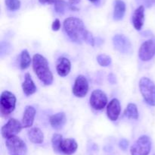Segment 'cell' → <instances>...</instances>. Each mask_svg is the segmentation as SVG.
<instances>
[{"label":"cell","instance_id":"obj_26","mask_svg":"<svg viewBox=\"0 0 155 155\" xmlns=\"http://www.w3.org/2000/svg\"><path fill=\"white\" fill-rule=\"evenodd\" d=\"M5 5L9 11H17L21 7L20 0H5Z\"/></svg>","mask_w":155,"mask_h":155},{"label":"cell","instance_id":"obj_16","mask_svg":"<svg viewBox=\"0 0 155 155\" xmlns=\"http://www.w3.org/2000/svg\"><path fill=\"white\" fill-rule=\"evenodd\" d=\"M71 68V63L68 59L62 57L58 60L56 69H57V72L58 75L61 76V77H65L70 73Z\"/></svg>","mask_w":155,"mask_h":155},{"label":"cell","instance_id":"obj_17","mask_svg":"<svg viewBox=\"0 0 155 155\" xmlns=\"http://www.w3.org/2000/svg\"><path fill=\"white\" fill-rule=\"evenodd\" d=\"M66 115L63 112H58V113L51 115L49 119L51 127L53 129H56V130H59V129H62L65 125V123H66Z\"/></svg>","mask_w":155,"mask_h":155},{"label":"cell","instance_id":"obj_23","mask_svg":"<svg viewBox=\"0 0 155 155\" xmlns=\"http://www.w3.org/2000/svg\"><path fill=\"white\" fill-rule=\"evenodd\" d=\"M63 138L60 134H54L51 138V144H52L53 150L57 153H60V145Z\"/></svg>","mask_w":155,"mask_h":155},{"label":"cell","instance_id":"obj_28","mask_svg":"<svg viewBox=\"0 0 155 155\" xmlns=\"http://www.w3.org/2000/svg\"><path fill=\"white\" fill-rule=\"evenodd\" d=\"M119 146L122 150H126L129 146V141L127 139H121L119 142Z\"/></svg>","mask_w":155,"mask_h":155},{"label":"cell","instance_id":"obj_14","mask_svg":"<svg viewBox=\"0 0 155 155\" xmlns=\"http://www.w3.org/2000/svg\"><path fill=\"white\" fill-rule=\"evenodd\" d=\"M133 24L137 30H140L145 21V7L139 5V8L136 9L133 15Z\"/></svg>","mask_w":155,"mask_h":155},{"label":"cell","instance_id":"obj_12","mask_svg":"<svg viewBox=\"0 0 155 155\" xmlns=\"http://www.w3.org/2000/svg\"><path fill=\"white\" fill-rule=\"evenodd\" d=\"M120 111L121 107L119 100L117 99H113L110 100L107 108V115L109 119H110L111 121L117 120L118 117L120 114Z\"/></svg>","mask_w":155,"mask_h":155},{"label":"cell","instance_id":"obj_9","mask_svg":"<svg viewBox=\"0 0 155 155\" xmlns=\"http://www.w3.org/2000/svg\"><path fill=\"white\" fill-rule=\"evenodd\" d=\"M114 48L121 53L128 54L132 52V43L128 37L123 34H117L113 37Z\"/></svg>","mask_w":155,"mask_h":155},{"label":"cell","instance_id":"obj_13","mask_svg":"<svg viewBox=\"0 0 155 155\" xmlns=\"http://www.w3.org/2000/svg\"><path fill=\"white\" fill-rule=\"evenodd\" d=\"M77 143L73 138H67V139L62 140L60 145V152L63 153L64 154L71 155L77 150Z\"/></svg>","mask_w":155,"mask_h":155},{"label":"cell","instance_id":"obj_25","mask_svg":"<svg viewBox=\"0 0 155 155\" xmlns=\"http://www.w3.org/2000/svg\"><path fill=\"white\" fill-rule=\"evenodd\" d=\"M97 61L100 65L104 67H107L111 64V58L104 54L98 55L97 56Z\"/></svg>","mask_w":155,"mask_h":155},{"label":"cell","instance_id":"obj_10","mask_svg":"<svg viewBox=\"0 0 155 155\" xmlns=\"http://www.w3.org/2000/svg\"><path fill=\"white\" fill-rule=\"evenodd\" d=\"M107 103L106 94L101 90H95L92 91L90 97V104L95 110L104 109Z\"/></svg>","mask_w":155,"mask_h":155},{"label":"cell","instance_id":"obj_19","mask_svg":"<svg viewBox=\"0 0 155 155\" xmlns=\"http://www.w3.org/2000/svg\"><path fill=\"white\" fill-rule=\"evenodd\" d=\"M126 12V4L122 0H116L114 9V19L120 21L123 19Z\"/></svg>","mask_w":155,"mask_h":155},{"label":"cell","instance_id":"obj_34","mask_svg":"<svg viewBox=\"0 0 155 155\" xmlns=\"http://www.w3.org/2000/svg\"><path fill=\"white\" fill-rule=\"evenodd\" d=\"M154 155H155V154H154Z\"/></svg>","mask_w":155,"mask_h":155},{"label":"cell","instance_id":"obj_3","mask_svg":"<svg viewBox=\"0 0 155 155\" xmlns=\"http://www.w3.org/2000/svg\"><path fill=\"white\" fill-rule=\"evenodd\" d=\"M139 89L145 101L150 106H155V84L148 78L139 81Z\"/></svg>","mask_w":155,"mask_h":155},{"label":"cell","instance_id":"obj_22","mask_svg":"<svg viewBox=\"0 0 155 155\" xmlns=\"http://www.w3.org/2000/svg\"><path fill=\"white\" fill-rule=\"evenodd\" d=\"M31 57L28 51L27 50H23L21 55V64H20L21 69L24 70L28 68L31 63Z\"/></svg>","mask_w":155,"mask_h":155},{"label":"cell","instance_id":"obj_6","mask_svg":"<svg viewBox=\"0 0 155 155\" xmlns=\"http://www.w3.org/2000/svg\"><path fill=\"white\" fill-rule=\"evenodd\" d=\"M151 148V141L147 135L141 136L131 147L132 155H148Z\"/></svg>","mask_w":155,"mask_h":155},{"label":"cell","instance_id":"obj_1","mask_svg":"<svg viewBox=\"0 0 155 155\" xmlns=\"http://www.w3.org/2000/svg\"><path fill=\"white\" fill-rule=\"evenodd\" d=\"M64 30L73 42L77 43L86 42L92 46L95 45L93 36L86 30L83 21L80 18L74 17L67 18L64 21Z\"/></svg>","mask_w":155,"mask_h":155},{"label":"cell","instance_id":"obj_11","mask_svg":"<svg viewBox=\"0 0 155 155\" xmlns=\"http://www.w3.org/2000/svg\"><path fill=\"white\" fill-rule=\"evenodd\" d=\"M89 91V83L86 78L83 75H79L76 78L73 88V94L77 97H83Z\"/></svg>","mask_w":155,"mask_h":155},{"label":"cell","instance_id":"obj_33","mask_svg":"<svg viewBox=\"0 0 155 155\" xmlns=\"http://www.w3.org/2000/svg\"><path fill=\"white\" fill-rule=\"evenodd\" d=\"M89 1H90L91 2H98V0H89Z\"/></svg>","mask_w":155,"mask_h":155},{"label":"cell","instance_id":"obj_24","mask_svg":"<svg viewBox=\"0 0 155 155\" xmlns=\"http://www.w3.org/2000/svg\"><path fill=\"white\" fill-rule=\"evenodd\" d=\"M68 6H70V5H68V3L65 2L64 0H58V1L54 3V10H55V12H57L58 14L63 15V14L65 13Z\"/></svg>","mask_w":155,"mask_h":155},{"label":"cell","instance_id":"obj_2","mask_svg":"<svg viewBox=\"0 0 155 155\" xmlns=\"http://www.w3.org/2000/svg\"><path fill=\"white\" fill-rule=\"evenodd\" d=\"M33 68L38 78L45 85L53 82V74L50 70L47 59L40 54H36L33 58Z\"/></svg>","mask_w":155,"mask_h":155},{"label":"cell","instance_id":"obj_27","mask_svg":"<svg viewBox=\"0 0 155 155\" xmlns=\"http://www.w3.org/2000/svg\"><path fill=\"white\" fill-rule=\"evenodd\" d=\"M155 0H136V2L140 5L146 8H150L154 4Z\"/></svg>","mask_w":155,"mask_h":155},{"label":"cell","instance_id":"obj_21","mask_svg":"<svg viewBox=\"0 0 155 155\" xmlns=\"http://www.w3.org/2000/svg\"><path fill=\"white\" fill-rule=\"evenodd\" d=\"M124 115L132 119H138L139 118V112L137 106L134 103H129L127 109L124 111Z\"/></svg>","mask_w":155,"mask_h":155},{"label":"cell","instance_id":"obj_8","mask_svg":"<svg viewBox=\"0 0 155 155\" xmlns=\"http://www.w3.org/2000/svg\"><path fill=\"white\" fill-rule=\"evenodd\" d=\"M155 55V40H148L140 46L139 50V57L143 62L151 60Z\"/></svg>","mask_w":155,"mask_h":155},{"label":"cell","instance_id":"obj_30","mask_svg":"<svg viewBox=\"0 0 155 155\" xmlns=\"http://www.w3.org/2000/svg\"><path fill=\"white\" fill-rule=\"evenodd\" d=\"M80 2V0H69L70 8H71L72 10H75L76 9H74V5H76L77 4H78Z\"/></svg>","mask_w":155,"mask_h":155},{"label":"cell","instance_id":"obj_15","mask_svg":"<svg viewBox=\"0 0 155 155\" xmlns=\"http://www.w3.org/2000/svg\"><path fill=\"white\" fill-rule=\"evenodd\" d=\"M35 115H36V109H35V108L32 106H26L22 118L23 128L31 127L33 124Z\"/></svg>","mask_w":155,"mask_h":155},{"label":"cell","instance_id":"obj_4","mask_svg":"<svg viewBox=\"0 0 155 155\" xmlns=\"http://www.w3.org/2000/svg\"><path fill=\"white\" fill-rule=\"evenodd\" d=\"M16 97L10 91H3L0 98V112L2 117H8L15 109Z\"/></svg>","mask_w":155,"mask_h":155},{"label":"cell","instance_id":"obj_5","mask_svg":"<svg viewBox=\"0 0 155 155\" xmlns=\"http://www.w3.org/2000/svg\"><path fill=\"white\" fill-rule=\"evenodd\" d=\"M6 147L10 155H26L27 147L24 141L17 136H13L6 140Z\"/></svg>","mask_w":155,"mask_h":155},{"label":"cell","instance_id":"obj_20","mask_svg":"<svg viewBox=\"0 0 155 155\" xmlns=\"http://www.w3.org/2000/svg\"><path fill=\"white\" fill-rule=\"evenodd\" d=\"M28 138L33 144H41L44 139V135L39 128H33L28 132Z\"/></svg>","mask_w":155,"mask_h":155},{"label":"cell","instance_id":"obj_32","mask_svg":"<svg viewBox=\"0 0 155 155\" xmlns=\"http://www.w3.org/2000/svg\"><path fill=\"white\" fill-rule=\"evenodd\" d=\"M108 81L111 84H115L116 83V77L114 76V74H110L108 75Z\"/></svg>","mask_w":155,"mask_h":155},{"label":"cell","instance_id":"obj_7","mask_svg":"<svg viewBox=\"0 0 155 155\" xmlns=\"http://www.w3.org/2000/svg\"><path fill=\"white\" fill-rule=\"evenodd\" d=\"M22 123L15 119H10L5 126L2 127L1 132L3 138H10L13 136H16L17 134L20 133L22 129Z\"/></svg>","mask_w":155,"mask_h":155},{"label":"cell","instance_id":"obj_29","mask_svg":"<svg viewBox=\"0 0 155 155\" xmlns=\"http://www.w3.org/2000/svg\"><path fill=\"white\" fill-rule=\"evenodd\" d=\"M61 27V22L59 21V19H55L52 23V25H51V28L54 31H58V30L60 29Z\"/></svg>","mask_w":155,"mask_h":155},{"label":"cell","instance_id":"obj_31","mask_svg":"<svg viewBox=\"0 0 155 155\" xmlns=\"http://www.w3.org/2000/svg\"><path fill=\"white\" fill-rule=\"evenodd\" d=\"M42 4H54L58 0H39Z\"/></svg>","mask_w":155,"mask_h":155},{"label":"cell","instance_id":"obj_18","mask_svg":"<svg viewBox=\"0 0 155 155\" xmlns=\"http://www.w3.org/2000/svg\"><path fill=\"white\" fill-rule=\"evenodd\" d=\"M25 79H24V83L22 84L23 91L27 96L32 95L36 91V87L35 85L34 82L32 80L31 76L29 73H26Z\"/></svg>","mask_w":155,"mask_h":155}]
</instances>
